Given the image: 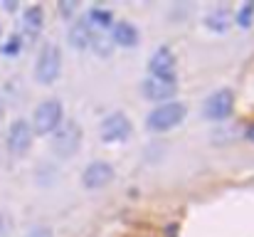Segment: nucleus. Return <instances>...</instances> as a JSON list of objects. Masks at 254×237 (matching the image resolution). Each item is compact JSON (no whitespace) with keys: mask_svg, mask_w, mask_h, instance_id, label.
I'll return each mask as SVG.
<instances>
[{"mask_svg":"<svg viewBox=\"0 0 254 237\" xmlns=\"http://www.w3.org/2000/svg\"><path fill=\"white\" fill-rule=\"evenodd\" d=\"M188 109L180 102H165L160 106H156L148 116H146V129L148 131H170L175 126L183 124Z\"/></svg>","mask_w":254,"mask_h":237,"instance_id":"obj_1","label":"nucleus"},{"mask_svg":"<svg viewBox=\"0 0 254 237\" xmlns=\"http://www.w3.org/2000/svg\"><path fill=\"white\" fill-rule=\"evenodd\" d=\"M62 74V52L57 45H45L37 55V65H35V79L40 84H55Z\"/></svg>","mask_w":254,"mask_h":237,"instance_id":"obj_2","label":"nucleus"},{"mask_svg":"<svg viewBox=\"0 0 254 237\" xmlns=\"http://www.w3.org/2000/svg\"><path fill=\"white\" fill-rule=\"evenodd\" d=\"M62 126V104L57 99H45L32 114V131L40 136L55 134Z\"/></svg>","mask_w":254,"mask_h":237,"instance_id":"obj_3","label":"nucleus"},{"mask_svg":"<svg viewBox=\"0 0 254 237\" xmlns=\"http://www.w3.org/2000/svg\"><path fill=\"white\" fill-rule=\"evenodd\" d=\"M82 148V126L69 121L52 134V151L57 158H72Z\"/></svg>","mask_w":254,"mask_h":237,"instance_id":"obj_4","label":"nucleus"},{"mask_svg":"<svg viewBox=\"0 0 254 237\" xmlns=\"http://www.w3.org/2000/svg\"><path fill=\"white\" fill-rule=\"evenodd\" d=\"M131 119L124 114V111H111L109 116H104L101 126H99V134H101V141L104 143H119V141H126L131 136Z\"/></svg>","mask_w":254,"mask_h":237,"instance_id":"obj_5","label":"nucleus"},{"mask_svg":"<svg viewBox=\"0 0 254 237\" xmlns=\"http://www.w3.org/2000/svg\"><path fill=\"white\" fill-rule=\"evenodd\" d=\"M234 106V94L229 89H217L215 94H210L202 104V116L207 121H224L229 116Z\"/></svg>","mask_w":254,"mask_h":237,"instance_id":"obj_6","label":"nucleus"},{"mask_svg":"<svg viewBox=\"0 0 254 237\" xmlns=\"http://www.w3.org/2000/svg\"><path fill=\"white\" fill-rule=\"evenodd\" d=\"M114 175H116V170H114L111 163H106V161H92L82 170V185L87 190H101V188H106L114 180Z\"/></svg>","mask_w":254,"mask_h":237,"instance_id":"obj_7","label":"nucleus"},{"mask_svg":"<svg viewBox=\"0 0 254 237\" xmlns=\"http://www.w3.org/2000/svg\"><path fill=\"white\" fill-rule=\"evenodd\" d=\"M141 92L148 102H170L178 92V82L175 79H158V77H148L141 84Z\"/></svg>","mask_w":254,"mask_h":237,"instance_id":"obj_8","label":"nucleus"},{"mask_svg":"<svg viewBox=\"0 0 254 237\" xmlns=\"http://www.w3.org/2000/svg\"><path fill=\"white\" fill-rule=\"evenodd\" d=\"M30 146H32V129H30L28 119H15L10 124V131H8V148H10V153L23 156V153H28Z\"/></svg>","mask_w":254,"mask_h":237,"instance_id":"obj_9","label":"nucleus"},{"mask_svg":"<svg viewBox=\"0 0 254 237\" xmlns=\"http://www.w3.org/2000/svg\"><path fill=\"white\" fill-rule=\"evenodd\" d=\"M148 77L158 79H175V57L168 47H158L148 60Z\"/></svg>","mask_w":254,"mask_h":237,"instance_id":"obj_10","label":"nucleus"},{"mask_svg":"<svg viewBox=\"0 0 254 237\" xmlns=\"http://www.w3.org/2000/svg\"><path fill=\"white\" fill-rule=\"evenodd\" d=\"M109 40H111V45H119V47H136L138 45V28L131 23H114Z\"/></svg>","mask_w":254,"mask_h":237,"instance_id":"obj_11","label":"nucleus"},{"mask_svg":"<svg viewBox=\"0 0 254 237\" xmlns=\"http://www.w3.org/2000/svg\"><path fill=\"white\" fill-rule=\"evenodd\" d=\"M42 25H45V13H42V8H40V5L25 8V13H23V30H25L30 37H35V35H40Z\"/></svg>","mask_w":254,"mask_h":237,"instance_id":"obj_12","label":"nucleus"},{"mask_svg":"<svg viewBox=\"0 0 254 237\" xmlns=\"http://www.w3.org/2000/svg\"><path fill=\"white\" fill-rule=\"evenodd\" d=\"M232 13L229 10H224V8H217V10H210L207 15H205V25L210 28V30H215V33H224V30H229V25H232Z\"/></svg>","mask_w":254,"mask_h":237,"instance_id":"obj_13","label":"nucleus"},{"mask_svg":"<svg viewBox=\"0 0 254 237\" xmlns=\"http://www.w3.org/2000/svg\"><path fill=\"white\" fill-rule=\"evenodd\" d=\"M89 25H87V20H77L72 28H69V33H67V40H69V45L72 47H77V50H87L89 47Z\"/></svg>","mask_w":254,"mask_h":237,"instance_id":"obj_14","label":"nucleus"},{"mask_svg":"<svg viewBox=\"0 0 254 237\" xmlns=\"http://www.w3.org/2000/svg\"><path fill=\"white\" fill-rule=\"evenodd\" d=\"M89 47L96 52V55H101V57H109L111 55V40L104 35V33H99V30H92L89 33Z\"/></svg>","mask_w":254,"mask_h":237,"instance_id":"obj_15","label":"nucleus"},{"mask_svg":"<svg viewBox=\"0 0 254 237\" xmlns=\"http://www.w3.org/2000/svg\"><path fill=\"white\" fill-rule=\"evenodd\" d=\"M87 20L94 25V28H111L114 25V15H111V10H106V8H92L89 13H87ZM87 23V25H89Z\"/></svg>","mask_w":254,"mask_h":237,"instance_id":"obj_16","label":"nucleus"},{"mask_svg":"<svg viewBox=\"0 0 254 237\" xmlns=\"http://www.w3.org/2000/svg\"><path fill=\"white\" fill-rule=\"evenodd\" d=\"M234 20H237L239 28H249L252 20H254V3H244V5L239 8V13H237Z\"/></svg>","mask_w":254,"mask_h":237,"instance_id":"obj_17","label":"nucleus"},{"mask_svg":"<svg viewBox=\"0 0 254 237\" xmlns=\"http://www.w3.org/2000/svg\"><path fill=\"white\" fill-rule=\"evenodd\" d=\"M20 47H23V40H20L18 35H13V37L3 45V55H8V57H10V55H18Z\"/></svg>","mask_w":254,"mask_h":237,"instance_id":"obj_18","label":"nucleus"},{"mask_svg":"<svg viewBox=\"0 0 254 237\" xmlns=\"http://www.w3.org/2000/svg\"><path fill=\"white\" fill-rule=\"evenodd\" d=\"M25 237H55V235H52V230H50V227H45V225H37V227L28 230V235H25Z\"/></svg>","mask_w":254,"mask_h":237,"instance_id":"obj_19","label":"nucleus"},{"mask_svg":"<svg viewBox=\"0 0 254 237\" xmlns=\"http://www.w3.org/2000/svg\"><path fill=\"white\" fill-rule=\"evenodd\" d=\"M60 10H62L64 15H72V13L77 10V5H74V3H62V5H60Z\"/></svg>","mask_w":254,"mask_h":237,"instance_id":"obj_20","label":"nucleus"},{"mask_svg":"<svg viewBox=\"0 0 254 237\" xmlns=\"http://www.w3.org/2000/svg\"><path fill=\"white\" fill-rule=\"evenodd\" d=\"M247 138H252V141H254V126H249V129H247Z\"/></svg>","mask_w":254,"mask_h":237,"instance_id":"obj_21","label":"nucleus"}]
</instances>
